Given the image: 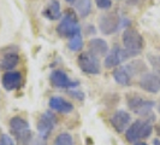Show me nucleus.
<instances>
[{"label":"nucleus","mask_w":160,"mask_h":145,"mask_svg":"<svg viewBox=\"0 0 160 145\" xmlns=\"http://www.w3.org/2000/svg\"><path fill=\"white\" fill-rule=\"evenodd\" d=\"M19 63V56L16 52H8L0 58V70L12 72Z\"/></svg>","instance_id":"nucleus-17"},{"label":"nucleus","mask_w":160,"mask_h":145,"mask_svg":"<svg viewBox=\"0 0 160 145\" xmlns=\"http://www.w3.org/2000/svg\"><path fill=\"white\" fill-rule=\"evenodd\" d=\"M0 145H16V143L8 134H1V137H0Z\"/></svg>","instance_id":"nucleus-24"},{"label":"nucleus","mask_w":160,"mask_h":145,"mask_svg":"<svg viewBox=\"0 0 160 145\" xmlns=\"http://www.w3.org/2000/svg\"><path fill=\"white\" fill-rule=\"evenodd\" d=\"M8 127H10L11 134L16 138L18 143H21L22 145H27L32 138V129H30L28 121L24 120L21 116L12 117L8 122Z\"/></svg>","instance_id":"nucleus-4"},{"label":"nucleus","mask_w":160,"mask_h":145,"mask_svg":"<svg viewBox=\"0 0 160 145\" xmlns=\"http://www.w3.org/2000/svg\"><path fill=\"white\" fill-rule=\"evenodd\" d=\"M158 110H159V113H160V103L158 104Z\"/></svg>","instance_id":"nucleus-30"},{"label":"nucleus","mask_w":160,"mask_h":145,"mask_svg":"<svg viewBox=\"0 0 160 145\" xmlns=\"http://www.w3.org/2000/svg\"><path fill=\"white\" fill-rule=\"evenodd\" d=\"M22 80L23 78L19 72H6L1 78V85L8 92H11L19 89V86L22 85Z\"/></svg>","instance_id":"nucleus-13"},{"label":"nucleus","mask_w":160,"mask_h":145,"mask_svg":"<svg viewBox=\"0 0 160 145\" xmlns=\"http://www.w3.org/2000/svg\"><path fill=\"white\" fill-rule=\"evenodd\" d=\"M83 45H84V42H83V38H82L81 33L73 35L72 38H70L69 42H68V47H69V50H71L72 52H78V51H81L83 48Z\"/></svg>","instance_id":"nucleus-20"},{"label":"nucleus","mask_w":160,"mask_h":145,"mask_svg":"<svg viewBox=\"0 0 160 145\" xmlns=\"http://www.w3.org/2000/svg\"><path fill=\"white\" fill-rule=\"evenodd\" d=\"M78 67L81 70L86 74H92V75H98L101 72V64L100 59L94 55L89 52H83L78 56Z\"/></svg>","instance_id":"nucleus-7"},{"label":"nucleus","mask_w":160,"mask_h":145,"mask_svg":"<svg viewBox=\"0 0 160 145\" xmlns=\"http://www.w3.org/2000/svg\"><path fill=\"white\" fill-rule=\"evenodd\" d=\"M27 145H48V144H47V142H46L45 138L38 136L36 138H32L30 142H29Z\"/></svg>","instance_id":"nucleus-25"},{"label":"nucleus","mask_w":160,"mask_h":145,"mask_svg":"<svg viewBox=\"0 0 160 145\" xmlns=\"http://www.w3.org/2000/svg\"><path fill=\"white\" fill-rule=\"evenodd\" d=\"M48 104H49V108H51L52 110L57 111V113L70 114L72 110H73V105L60 96L51 97Z\"/></svg>","instance_id":"nucleus-15"},{"label":"nucleus","mask_w":160,"mask_h":145,"mask_svg":"<svg viewBox=\"0 0 160 145\" xmlns=\"http://www.w3.org/2000/svg\"><path fill=\"white\" fill-rule=\"evenodd\" d=\"M127 103H128L129 109L134 114L151 121L155 119V116L153 114V108L155 106L154 100L146 99L143 97L137 96V94H131L127 98Z\"/></svg>","instance_id":"nucleus-1"},{"label":"nucleus","mask_w":160,"mask_h":145,"mask_svg":"<svg viewBox=\"0 0 160 145\" xmlns=\"http://www.w3.org/2000/svg\"><path fill=\"white\" fill-rule=\"evenodd\" d=\"M54 126H56V116H54V114L52 111H45L40 116V119L38 121V125H36L39 136L47 139L48 136L54 129Z\"/></svg>","instance_id":"nucleus-10"},{"label":"nucleus","mask_w":160,"mask_h":145,"mask_svg":"<svg viewBox=\"0 0 160 145\" xmlns=\"http://www.w3.org/2000/svg\"><path fill=\"white\" fill-rule=\"evenodd\" d=\"M110 121L114 131H117L118 133H123L131 125V115L125 110H117L111 116Z\"/></svg>","instance_id":"nucleus-12"},{"label":"nucleus","mask_w":160,"mask_h":145,"mask_svg":"<svg viewBox=\"0 0 160 145\" xmlns=\"http://www.w3.org/2000/svg\"><path fill=\"white\" fill-rule=\"evenodd\" d=\"M140 87L149 93H158L160 91V70L146 72L140 79Z\"/></svg>","instance_id":"nucleus-8"},{"label":"nucleus","mask_w":160,"mask_h":145,"mask_svg":"<svg viewBox=\"0 0 160 145\" xmlns=\"http://www.w3.org/2000/svg\"><path fill=\"white\" fill-rule=\"evenodd\" d=\"M113 79L116 80V82L120 85V86H130L131 85V79L132 75L130 74L127 67H118L117 69H114L113 72Z\"/></svg>","instance_id":"nucleus-18"},{"label":"nucleus","mask_w":160,"mask_h":145,"mask_svg":"<svg viewBox=\"0 0 160 145\" xmlns=\"http://www.w3.org/2000/svg\"><path fill=\"white\" fill-rule=\"evenodd\" d=\"M155 132H157V134L160 137V123H158V125L155 126Z\"/></svg>","instance_id":"nucleus-27"},{"label":"nucleus","mask_w":160,"mask_h":145,"mask_svg":"<svg viewBox=\"0 0 160 145\" xmlns=\"http://www.w3.org/2000/svg\"><path fill=\"white\" fill-rule=\"evenodd\" d=\"M95 4L101 10H108L112 6V0H95Z\"/></svg>","instance_id":"nucleus-23"},{"label":"nucleus","mask_w":160,"mask_h":145,"mask_svg":"<svg viewBox=\"0 0 160 145\" xmlns=\"http://www.w3.org/2000/svg\"><path fill=\"white\" fill-rule=\"evenodd\" d=\"M54 145H73V138L70 133L63 132L58 134L54 140Z\"/></svg>","instance_id":"nucleus-21"},{"label":"nucleus","mask_w":160,"mask_h":145,"mask_svg":"<svg viewBox=\"0 0 160 145\" xmlns=\"http://www.w3.org/2000/svg\"><path fill=\"white\" fill-rule=\"evenodd\" d=\"M153 132L152 121L142 119V120L134 121L129 128L125 131V138L129 143H137L141 139L148 138Z\"/></svg>","instance_id":"nucleus-2"},{"label":"nucleus","mask_w":160,"mask_h":145,"mask_svg":"<svg viewBox=\"0 0 160 145\" xmlns=\"http://www.w3.org/2000/svg\"><path fill=\"white\" fill-rule=\"evenodd\" d=\"M69 94L72 96L73 98H76V99H78V100H83L84 99V93L81 92V91H77V89H70Z\"/></svg>","instance_id":"nucleus-26"},{"label":"nucleus","mask_w":160,"mask_h":145,"mask_svg":"<svg viewBox=\"0 0 160 145\" xmlns=\"http://www.w3.org/2000/svg\"><path fill=\"white\" fill-rule=\"evenodd\" d=\"M134 145H148L147 143H144V142H137V143H135Z\"/></svg>","instance_id":"nucleus-29"},{"label":"nucleus","mask_w":160,"mask_h":145,"mask_svg":"<svg viewBox=\"0 0 160 145\" xmlns=\"http://www.w3.org/2000/svg\"><path fill=\"white\" fill-rule=\"evenodd\" d=\"M148 61L155 70H160V55H148Z\"/></svg>","instance_id":"nucleus-22"},{"label":"nucleus","mask_w":160,"mask_h":145,"mask_svg":"<svg viewBox=\"0 0 160 145\" xmlns=\"http://www.w3.org/2000/svg\"><path fill=\"white\" fill-rule=\"evenodd\" d=\"M49 80L52 82V85L58 87V89H75V87H77L80 85L78 81L71 80L66 75V72H63V70L52 72L51 76H49Z\"/></svg>","instance_id":"nucleus-11"},{"label":"nucleus","mask_w":160,"mask_h":145,"mask_svg":"<svg viewBox=\"0 0 160 145\" xmlns=\"http://www.w3.org/2000/svg\"><path fill=\"white\" fill-rule=\"evenodd\" d=\"M122 42L124 50L132 57L141 53L144 46V40L142 35L134 28H127L122 34Z\"/></svg>","instance_id":"nucleus-3"},{"label":"nucleus","mask_w":160,"mask_h":145,"mask_svg":"<svg viewBox=\"0 0 160 145\" xmlns=\"http://www.w3.org/2000/svg\"><path fill=\"white\" fill-rule=\"evenodd\" d=\"M88 52L94 55L95 57L100 58V57H106L107 53L110 52L108 48V44L100 38H94L89 41L88 44Z\"/></svg>","instance_id":"nucleus-14"},{"label":"nucleus","mask_w":160,"mask_h":145,"mask_svg":"<svg viewBox=\"0 0 160 145\" xmlns=\"http://www.w3.org/2000/svg\"><path fill=\"white\" fill-rule=\"evenodd\" d=\"M123 19L116 12H108L100 17L99 29L105 35H112L122 27Z\"/></svg>","instance_id":"nucleus-6"},{"label":"nucleus","mask_w":160,"mask_h":145,"mask_svg":"<svg viewBox=\"0 0 160 145\" xmlns=\"http://www.w3.org/2000/svg\"><path fill=\"white\" fill-rule=\"evenodd\" d=\"M57 33L62 38H72L76 34L81 33V25L78 19L76 17V13L72 11H68L64 17L60 19L59 24L57 25Z\"/></svg>","instance_id":"nucleus-5"},{"label":"nucleus","mask_w":160,"mask_h":145,"mask_svg":"<svg viewBox=\"0 0 160 145\" xmlns=\"http://www.w3.org/2000/svg\"><path fill=\"white\" fill-rule=\"evenodd\" d=\"M153 145H160V139H154L153 140Z\"/></svg>","instance_id":"nucleus-28"},{"label":"nucleus","mask_w":160,"mask_h":145,"mask_svg":"<svg viewBox=\"0 0 160 145\" xmlns=\"http://www.w3.org/2000/svg\"><path fill=\"white\" fill-rule=\"evenodd\" d=\"M65 1L71 4L82 18L87 17L92 11V1L90 0H65Z\"/></svg>","instance_id":"nucleus-19"},{"label":"nucleus","mask_w":160,"mask_h":145,"mask_svg":"<svg viewBox=\"0 0 160 145\" xmlns=\"http://www.w3.org/2000/svg\"><path fill=\"white\" fill-rule=\"evenodd\" d=\"M129 58H131V56L129 55L128 52L124 48H122L120 46L116 45V46H113L110 50L107 56L105 57V67L108 68V69L119 67L123 62L128 61Z\"/></svg>","instance_id":"nucleus-9"},{"label":"nucleus","mask_w":160,"mask_h":145,"mask_svg":"<svg viewBox=\"0 0 160 145\" xmlns=\"http://www.w3.org/2000/svg\"><path fill=\"white\" fill-rule=\"evenodd\" d=\"M42 15L49 21H57L62 17V8L58 0H49L42 10Z\"/></svg>","instance_id":"nucleus-16"}]
</instances>
